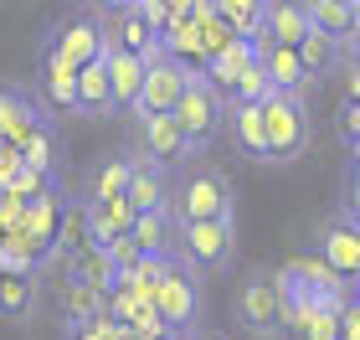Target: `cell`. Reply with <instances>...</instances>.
<instances>
[{"label":"cell","instance_id":"6da1fadb","mask_svg":"<svg viewBox=\"0 0 360 340\" xmlns=\"http://www.w3.org/2000/svg\"><path fill=\"white\" fill-rule=\"evenodd\" d=\"M170 217L175 227H191V222H232L237 217V191L226 181L221 165L195 155L191 165L175 170L170 181Z\"/></svg>","mask_w":360,"mask_h":340},{"label":"cell","instance_id":"7a4b0ae2","mask_svg":"<svg viewBox=\"0 0 360 340\" xmlns=\"http://www.w3.org/2000/svg\"><path fill=\"white\" fill-rule=\"evenodd\" d=\"M232 315H237V330L252 335V340L283 335V315H288V284H283V273H278V268H248L237 279Z\"/></svg>","mask_w":360,"mask_h":340},{"label":"cell","instance_id":"3957f363","mask_svg":"<svg viewBox=\"0 0 360 340\" xmlns=\"http://www.w3.org/2000/svg\"><path fill=\"white\" fill-rule=\"evenodd\" d=\"M175 124H180V134H186V144L201 155L206 144L232 124V103H226V93L211 83L206 73H195L191 88H186V99H180V108H175Z\"/></svg>","mask_w":360,"mask_h":340},{"label":"cell","instance_id":"277c9868","mask_svg":"<svg viewBox=\"0 0 360 340\" xmlns=\"http://www.w3.org/2000/svg\"><path fill=\"white\" fill-rule=\"evenodd\" d=\"M175 258L195 273H221L237 258V217L232 222H191L175 227Z\"/></svg>","mask_w":360,"mask_h":340},{"label":"cell","instance_id":"5b68a950","mask_svg":"<svg viewBox=\"0 0 360 340\" xmlns=\"http://www.w3.org/2000/svg\"><path fill=\"white\" fill-rule=\"evenodd\" d=\"M268 113V144H273V165H293V160L309 155V144H314V119H309V103L304 99H283V93H273L263 103Z\"/></svg>","mask_w":360,"mask_h":340},{"label":"cell","instance_id":"8992f818","mask_svg":"<svg viewBox=\"0 0 360 340\" xmlns=\"http://www.w3.org/2000/svg\"><path fill=\"white\" fill-rule=\"evenodd\" d=\"M155 310H160V320H165L180 340H191V335H195V320H201V273L186 268V263L175 258L170 273H165L160 289H155Z\"/></svg>","mask_w":360,"mask_h":340},{"label":"cell","instance_id":"52a82bcc","mask_svg":"<svg viewBox=\"0 0 360 340\" xmlns=\"http://www.w3.org/2000/svg\"><path fill=\"white\" fill-rule=\"evenodd\" d=\"M134 150L144 160H155V165H165L170 175L195 160V150L186 144V134L175 124V113H144V119H134Z\"/></svg>","mask_w":360,"mask_h":340},{"label":"cell","instance_id":"ba28073f","mask_svg":"<svg viewBox=\"0 0 360 340\" xmlns=\"http://www.w3.org/2000/svg\"><path fill=\"white\" fill-rule=\"evenodd\" d=\"M46 42H52L68 62H77V68L103 62V26H98V11H72V15H62V21L46 31Z\"/></svg>","mask_w":360,"mask_h":340},{"label":"cell","instance_id":"9c48e42d","mask_svg":"<svg viewBox=\"0 0 360 340\" xmlns=\"http://www.w3.org/2000/svg\"><path fill=\"white\" fill-rule=\"evenodd\" d=\"M191 68L186 62H175V57H155L150 62V77H144V99L139 108L129 113V119H144V113H175L180 99H186V88H191Z\"/></svg>","mask_w":360,"mask_h":340},{"label":"cell","instance_id":"30bf717a","mask_svg":"<svg viewBox=\"0 0 360 340\" xmlns=\"http://www.w3.org/2000/svg\"><path fill=\"white\" fill-rule=\"evenodd\" d=\"M77 62H68L52 42H41V57H37V93L52 113H77Z\"/></svg>","mask_w":360,"mask_h":340},{"label":"cell","instance_id":"8fae6325","mask_svg":"<svg viewBox=\"0 0 360 340\" xmlns=\"http://www.w3.org/2000/svg\"><path fill=\"white\" fill-rule=\"evenodd\" d=\"M319 258L355 289L360 284V222L345 217V212L324 217V227H319Z\"/></svg>","mask_w":360,"mask_h":340},{"label":"cell","instance_id":"7c38bea8","mask_svg":"<svg viewBox=\"0 0 360 340\" xmlns=\"http://www.w3.org/2000/svg\"><path fill=\"white\" fill-rule=\"evenodd\" d=\"M129 181H134V150H119V155H103L98 165L83 175V201L77 206H108V201H124L129 196Z\"/></svg>","mask_w":360,"mask_h":340},{"label":"cell","instance_id":"4fadbf2b","mask_svg":"<svg viewBox=\"0 0 360 340\" xmlns=\"http://www.w3.org/2000/svg\"><path fill=\"white\" fill-rule=\"evenodd\" d=\"M134 150V144H129ZM170 181L175 175L165 165H155V160H144L134 150V181H129V206L144 217V212H170Z\"/></svg>","mask_w":360,"mask_h":340},{"label":"cell","instance_id":"5bb4252c","mask_svg":"<svg viewBox=\"0 0 360 340\" xmlns=\"http://www.w3.org/2000/svg\"><path fill=\"white\" fill-rule=\"evenodd\" d=\"M309 31H314V15H309V6H293V0H283V6H268L257 46H288V52H299V42L309 37Z\"/></svg>","mask_w":360,"mask_h":340},{"label":"cell","instance_id":"9a60e30c","mask_svg":"<svg viewBox=\"0 0 360 340\" xmlns=\"http://www.w3.org/2000/svg\"><path fill=\"white\" fill-rule=\"evenodd\" d=\"M226 134H232V144L248 160H268L273 165V144H268V113L263 103H242L232 108V124H226Z\"/></svg>","mask_w":360,"mask_h":340},{"label":"cell","instance_id":"2e32d148","mask_svg":"<svg viewBox=\"0 0 360 340\" xmlns=\"http://www.w3.org/2000/svg\"><path fill=\"white\" fill-rule=\"evenodd\" d=\"M108 77H113V108H119V113H134L139 99H144V77H150V62L119 52V57H108Z\"/></svg>","mask_w":360,"mask_h":340},{"label":"cell","instance_id":"e0dca14e","mask_svg":"<svg viewBox=\"0 0 360 340\" xmlns=\"http://www.w3.org/2000/svg\"><path fill=\"white\" fill-rule=\"evenodd\" d=\"M113 108V77H108V62H93V68L77 73V119H108Z\"/></svg>","mask_w":360,"mask_h":340},{"label":"cell","instance_id":"ac0fdd59","mask_svg":"<svg viewBox=\"0 0 360 340\" xmlns=\"http://www.w3.org/2000/svg\"><path fill=\"white\" fill-rule=\"evenodd\" d=\"M257 57H263V68H268L273 93H283V99H304L309 73H304L299 52H288V46H257Z\"/></svg>","mask_w":360,"mask_h":340},{"label":"cell","instance_id":"d6986e66","mask_svg":"<svg viewBox=\"0 0 360 340\" xmlns=\"http://www.w3.org/2000/svg\"><path fill=\"white\" fill-rule=\"evenodd\" d=\"M299 62H304L309 83H319V77H330L340 62H345V52H340V42H335V37H324V31L314 26V31H309V37L299 42Z\"/></svg>","mask_w":360,"mask_h":340},{"label":"cell","instance_id":"ffe728a7","mask_svg":"<svg viewBox=\"0 0 360 340\" xmlns=\"http://www.w3.org/2000/svg\"><path fill=\"white\" fill-rule=\"evenodd\" d=\"M31 315H37V279H6L0 273V320L26 325Z\"/></svg>","mask_w":360,"mask_h":340},{"label":"cell","instance_id":"44dd1931","mask_svg":"<svg viewBox=\"0 0 360 340\" xmlns=\"http://www.w3.org/2000/svg\"><path fill=\"white\" fill-rule=\"evenodd\" d=\"M273 99V83H268V68H263V57L248 62L237 77H232V88H226V103L242 108V103H268Z\"/></svg>","mask_w":360,"mask_h":340},{"label":"cell","instance_id":"7402d4cb","mask_svg":"<svg viewBox=\"0 0 360 340\" xmlns=\"http://www.w3.org/2000/svg\"><path fill=\"white\" fill-rule=\"evenodd\" d=\"M217 15L237 31L242 42H257V37H263V15H268V6H257V0H221Z\"/></svg>","mask_w":360,"mask_h":340},{"label":"cell","instance_id":"603a6c76","mask_svg":"<svg viewBox=\"0 0 360 340\" xmlns=\"http://www.w3.org/2000/svg\"><path fill=\"white\" fill-rule=\"evenodd\" d=\"M309 15H314V26L324 37H335L340 46L355 37V6H345V0H319V6H309Z\"/></svg>","mask_w":360,"mask_h":340},{"label":"cell","instance_id":"cb8c5ba5","mask_svg":"<svg viewBox=\"0 0 360 340\" xmlns=\"http://www.w3.org/2000/svg\"><path fill=\"white\" fill-rule=\"evenodd\" d=\"M21 160H26L31 170H41V175H57V129H52V119H46L37 134L21 144Z\"/></svg>","mask_w":360,"mask_h":340},{"label":"cell","instance_id":"d4e9b609","mask_svg":"<svg viewBox=\"0 0 360 340\" xmlns=\"http://www.w3.org/2000/svg\"><path fill=\"white\" fill-rule=\"evenodd\" d=\"M26 113H37V103H31V93L11 88V83H0V139H6L11 129L26 119Z\"/></svg>","mask_w":360,"mask_h":340},{"label":"cell","instance_id":"484cf974","mask_svg":"<svg viewBox=\"0 0 360 340\" xmlns=\"http://www.w3.org/2000/svg\"><path fill=\"white\" fill-rule=\"evenodd\" d=\"M293 340H340V310H319Z\"/></svg>","mask_w":360,"mask_h":340},{"label":"cell","instance_id":"4316f807","mask_svg":"<svg viewBox=\"0 0 360 340\" xmlns=\"http://www.w3.org/2000/svg\"><path fill=\"white\" fill-rule=\"evenodd\" d=\"M335 134L345 139V150L360 139V103H350V99H345V103L335 108Z\"/></svg>","mask_w":360,"mask_h":340},{"label":"cell","instance_id":"83f0119b","mask_svg":"<svg viewBox=\"0 0 360 340\" xmlns=\"http://www.w3.org/2000/svg\"><path fill=\"white\" fill-rule=\"evenodd\" d=\"M21 165H26V160H21V150H11V144H0V191H6V186L15 181V175H21Z\"/></svg>","mask_w":360,"mask_h":340},{"label":"cell","instance_id":"f1b7e54d","mask_svg":"<svg viewBox=\"0 0 360 340\" xmlns=\"http://www.w3.org/2000/svg\"><path fill=\"white\" fill-rule=\"evenodd\" d=\"M340 340H360V299H350L340 310Z\"/></svg>","mask_w":360,"mask_h":340},{"label":"cell","instance_id":"f546056e","mask_svg":"<svg viewBox=\"0 0 360 340\" xmlns=\"http://www.w3.org/2000/svg\"><path fill=\"white\" fill-rule=\"evenodd\" d=\"M340 212L360 222V175H345V206H340Z\"/></svg>","mask_w":360,"mask_h":340},{"label":"cell","instance_id":"4dcf8cb0","mask_svg":"<svg viewBox=\"0 0 360 340\" xmlns=\"http://www.w3.org/2000/svg\"><path fill=\"white\" fill-rule=\"evenodd\" d=\"M345 99L360 103V68H345Z\"/></svg>","mask_w":360,"mask_h":340},{"label":"cell","instance_id":"1f68e13d","mask_svg":"<svg viewBox=\"0 0 360 340\" xmlns=\"http://www.w3.org/2000/svg\"><path fill=\"white\" fill-rule=\"evenodd\" d=\"M6 237H15V232H11V222H6V212H0V242H6Z\"/></svg>","mask_w":360,"mask_h":340},{"label":"cell","instance_id":"d6a6232c","mask_svg":"<svg viewBox=\"0 0 360 340\" xmlns=\"http://www.w3.org/2000/svg\"><path fill=\"white\" fill-rule=\"evenodd\" d=\"M191 340H226V335H211V330H201V335H191Z\"/></svg>","mask_w":360,"mask_h":340},{"label":"cell","instance_id":"836d02e7","mask_svg":"<svg viewBox=\"0 0 360 340\" xmlns=\"http://www.w3.org/2000/svg\"><path fill=\"white\" fill-rule=\"evenodd\" d=\"M350 160H355V165H360V139H355V144H350Z\"/></svg>","mask_w":360,"mask_h":340},{"label":"cell","instance_id":"e575fe53","mask_svg":"<svg viewBox=\"0 0 360 340\" xmlns=\"http://www.w3.org/2000/svg\"><path fill=\"white\" fill-rule=\"evenodd\" d=\"M355 299H360V284H355Z\"/></svg>","mask_w":360,"mask_h":340}]
</instances>
